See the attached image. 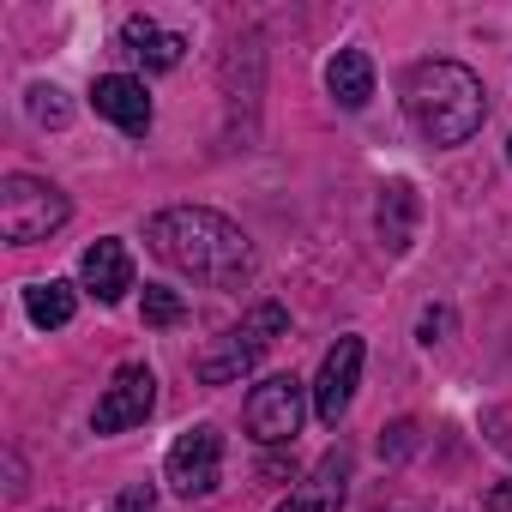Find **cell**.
Segmentation results:
<instances>
[{
    "label": "cell",
    "mask_w": 512,
    "mask_h": 512,
    "mask_svg": "<svg viewBox=\"0 0 512 512\" xmlns=\"http://www.w3.org/2000/svg\"><path fill=\"white\" fill-rule=\"evenodd\" d=\"M151 253L163 266L211 284V290H241L253 278V247L247 235L223 217V211H205V205H169L151 217Z\"/></svg>",
    "instance_id": "6da1fadb"
},
{
    "label": "cell",
    "mask_w": 512,
    "mask_h": 512,
    "mask_svg": "<svg viewBox=\"0 0 512 512\" xmlns=\"http://www.w3.org/2000/svg\"><path fill=\"white\" fill-rule=\"evenodd\" d=\"M404 103H410V121L422 127L428 145H464L488 115L482 79L458 61H422L404 85Z\"/></svg>",
    "instance_id": "7a4b0ae2"
},
{
    "label": "cell",
    "mask_w": 512,
    "mask_h": 512,
    "mask_svg": "<svg viewBox=\"0 0 512 512\" xmlns=\"http://www.w3.org/2000/svg\"><path fill=\"white\" fill-rule=\"evenodd\" d=\"M290 332V314L278 308V302H260L241 326H229V332H217L205 350H199V362H193V374L205 380V386H229V380H241L253 362H260L278 338Z\"/></svg>",
    "instance_id": "3957f363"
},
{
    "label": "cell",
    "mask_w": 512,
    "mask_h": 512,
    "mask_svg": "<svg viewBox=\"0 0 512 512\" xmlns=\"http://www.w3.org/2000/svg\"><path fill=\"white\" fill-rule=\"evenodd\" d=\"M67 217H73V205H67L61 187H49L37 175H7L0 181V235L7 241H19V247L49 241Z\"/></svg>",
    "instance_id": "277c9868"
},
{
    "label": "cell",
    "mask_w": 512,
    "mask_h": 512,
    "mask_svg": "<svg viewBox=\"0 0 512 512\" xmlns=\"http://www.w3.org/2000/svg\"><path fill=\"white\" fill-rule=\"evenodd\" d=\"M302 416H308V386H302L296 374H272L266 386H253V392H247V410H241L247 434L260 440V446L296 440V434H302Z\"/></svg>",
    "instance_id": "5b68a950"
},
{
    "label": "cell",
    "mask_w": 512,
    "mask_h": 512,
    "mask_svg": "<svg viewBox=\"0 0 512 512\" xmlns=\"http://www.w3.org/2000/svg\"><path fill=\"white\" fill-rule=\"evenodd\" d=\"M163 476H169V488H175L181 500L217 494V482H223V434H217V428H187V434L169 446Z\"/></svg>",
    "instance_id": "8992f818"
},
{
    "label": "cell",
    "mask_w": 512,
    "mask_h": 512,
    "mask_svg": "<svg viewBox=\"0 0 512 512\" xmlns=\"http://www.w3.org/2000/svg\"><path fill=\"white\" fill-rule=\"evenodd\" d=\"M151 404H157V374H151L145 362H127V368L103 386V398H97V410H91V428H97V434H127V428H139V422L151 416Z\"/></svg>",
    "instance_id": "52a82bcc"
},
{
    "label": "cell",
    "mask_w": 512,
    "mask_h": 512,
    "mask_svg": "<svg viewBox=\"0 0 512 512\" xmlns=\"http://www.w3.org/2000/svg\"><path fill=\"white\" fill-rule=\"evenodd\" d=\"M356 380H362V338H338L320 362V380H314V416L326 428L344 422V410L356 398Z\"/></svg>",
    "instance_id": "ba28073f"
},
{
    "label": "cell",
    "mask_w": 512,
    "mask_h": 512,
    "mask_svg": "<svg viewBox=\"0 0 512 512\" xmlns=\"http://www.w3.org/2000/svg\"><path fill=\"white\" fill-rule=\"evenodd\" d=\"M344 482H350V452L332 446V452L290 488V500H284L278 512H338V506H344Z\"/></svg>",
    "instance_id": "9c48e42d"
},
{
    "label": "cell",
    "mask_w": 512,
    "mask_h": 512,
    "mask_svg": "<svg viewBox=\"0 0 512 512\" xmlns=\"http://www.w3.org/2000/svg\"><path fill=\"white\" fill-rule=\"evenodd\" d=\"M91 103H97V115H109L121 133H133V139L151 133V97H145L139 79H127V73H103V79L91 85Z\"/></svg>",
    "instance_id": "30bf717a"
},
{
    "label": "cell",
    "mask_w": 512,
    "mask_h": 512,
    "mask_svg": "<svg viewBox=\"0 0 512 512\" xmlns=\"http://www.w3.org/2000/svg\"><path fill=\"white\" fill-rule=\"evenodd\" d=\"M79 278L97 302H121L133 290V253L121 241H91L85 247V260H79Z\"/></svg>",
    "instance_id": "8fae6325"
},
{
    "label": "cell",
    "mask_w": 512,
    "mask_h": 512,
    "mask_svg": "<svg viewBox=\"0 0 512 512\" xmlns=\"http://www.w3.org/2000/svg\"><path fill=\"white\" fill-rule=\"evenodd\" d=\"M121 43H127V55H139L151 73L181 67V49H187L175 31H163V25H151V19H127V25H121Z\"/></svg>",
    "instance_id": "7c38bea8"
},
{
    "label": "cell",
    "mask_w": 512,
    "mask_h": 512,
    "mask_svg": "<svg viewBox=\"0 0 512 512\" xmlns=\"http://www.w3.org/2000/svg\"><path fill=\"white\" fill-rule=\"evenodd\" d=\"M326 85H332L338 109H368V97H374V61H368L362 49H344V55L326 67Z\"/></svg>",
    "instance_id": "4fadbf2b"
},
{
    "label": "cell",
    "mask_w": 512,
    "mask_h": 512,
    "mask_svg": "<svg viewBox=\"0 0 512 512\" xmlns=\"http://www.w3.org/2000/svg\"><path fill=\"white\" fill-rule=\"evenodd\" d=\"M410 229H416V187H410V181H392V187L380 193V241H386L392 253H404V247H410Z\"/></svg>",
    "instance_id": "5bb4252c"
},
{
    "label": "cell",
    "mask_w": 512,
    "mask_h": 512,
    "mask_svg": "<svg viewBox=\"0 0 512 512\" xmlns=\"http://www.w3.org/2000/svg\"><path fill=\"white\" fill-rule=\"evenodd\" d=\"M73 308H79V296H73V284H61V278H49V284H31V290H25V314H31L43 332L67 326V320H73Z\"/></svg>",
    "instance_id": "9a60e30c"
},
{
    "label": "cell",
    "mask_w": 512,
    "mask_h": 512,
    "mask_svg": "<svg viewBox=\"0 0 512 512\" xmlns=\"http://www.w3.org/2000/svg\"><path fill=\"white\" fill-rule=\"evenodd\" d=\"M181 314H187V302H181L175 290L145 284V326H181Z\"/></svg>",
    "instance_id": "2e32d148"
},
{
    "label": "cell",
    "mask_w": 512,
    "mask_h": 512,
    "mask_svg": "<svg viewBox=\"0 0 512 512\" xmlns=\"http://www.w3.org/2000/svg\"><path fill=\"white\" fill-rule=\"evenodd\" d=\"M31 115L49 121V127H67V103H61V91H55V85H37V91H31Z\"/></svg>",
    "instance_id": "e0dca14e"
},
{
    "label": "cell",
    "mask_w": 512,
    "mask_h": 512,
    "mask_svg": "<svg viewBox=\"0 0 512 512\" xmlns=\"http://www.w3.org/2000/svg\"><path fill=\"white\" fill-rule=\"evenodd\" d=\"M109 512H157V494H151V482H139V488H127Z\"/></svg>",
    "instance_id": "ac0fdd59"
},
{
    "label": "cell",
    "mask_w": 512,
    "mask_h": 512,
    "mask_svg": "<svg viewBox=\"0 0 512 512\" xmlns=\"http://www.w3.org/2000/svg\"><path fill=\"white\" fill-rule=\"evenodd\" d=\"M440 332H452V314H446V308H428V314H422V344H434Z\"/></svg>",
    "instance_id": "d6986e66"
},
{
    "label": "cell",
    "mask_w": 512,
    "mask_h": 512,
    "mask_svg": "<svg viewBox=\"0 0 512 512\" xmlns=\"http://www.w3.org/2000/svg\"><path fill=\"white\" fill-rule=\"evenodd\" d=\"M410 434H416V428H410V422H398V428H392V440H380V452H404V446H410Z\"/></svg>",
    "instance_id": "ffe728a7"
},
{
    "label": "cell",
    "mask_w": 512,
    "mask_h": 512,
    "mask_svg": "<svg viewBox=\"0 0 512 512\" xmlns=\"http://www.w3.org/2000/svg\"><path fill=\"white\" fill-rule=\"evenodd\" d=\"M488 512H512V488H494L488 494Z\"/></svg>",
    "instance_id": "44dd1931"
},
{
    "label": "cell",
    "mask_w": 512,
    "mask_h": 512,
    "mask_svg": "<svg viewBox=\"0 0 512 512\" xmlns=\"http://www.w3.org/2000/svg\"><path fill=\"white\" fill-rule=\"evenodd\" d=\"M506 157H512V139H506Z\"/></svg>",
    "instance_id": "7402d4cb"
}]
</instances>
